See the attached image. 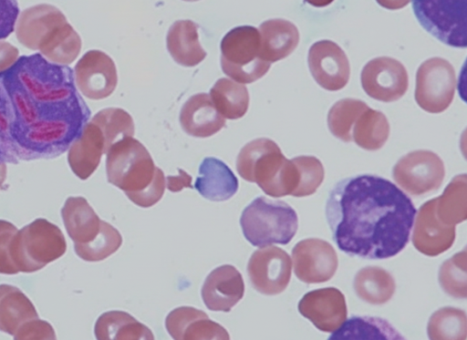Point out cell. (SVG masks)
<instances>
[{"instance_id": "1", "label": "cell", "mask_w": 467, "mask_h": 340, "mask_svg": "<svg viewBox=\"0 0 467 340\" xmlns=\"http://www.w3.org/2000/svg\"><path fill=\"white\" fill-rule=\"evenodd\" d=\"M90 114L69 67L40 53L21 56L0 72V161L62 155Z\"/></svg>"}, {"instance_id": "2", "label": "cell", "mask_w": 467, "mask_h": 340, "mask_svg": "<svg viewBox=\"0 0 467 340\" xmlns=\"http://www.w3.org/2000/svg\"><path fill=\"white\" fill-rule=\"evenodd\" d=\"M416 212L407 194L371 174L339 180L326 204L327 222L339 250L370 260L393 257L405 248Z\"/></svg>"}, {"instance_id": "3", "label": "cell", "mask_w": 467, "mask_h": 340, "mask_svg": "<svg viewBox=\"0 0 467 340\" xmlns=\"http://www.w3.org/2000/svg\"><path fill=\"white\" fill-rule=\"evenodd\" d=\"M106 154L108 181L123 191L134 204L148 208L161 199L164 173L141 142L127 137L114 143Z\"/></svg>"}, {"instance_id": "4", "label": "cell", "mask_w": 467, "mask_h": 340, "mask_svg": "<svg viewBox=\"0 0 467 340\" xmlns=\"http://www.w3.org/2000/svg\"><path fill=\"white\" fill-rule=\"evenodd\" d=\"M236 170L244 180L255 182L271 197L293 195L299 183L296 163L287 160L279 146L267 138L255 139L241 149Z\"/></svg>"}, {"instance_id": "5", "label": "cell", "mask_w": 467, "mask_h": 340, "mask_svg": "<svg viewBox=\"0 0 467 340\" xmlns=\"http://www.w3.org/2000/svg\"><path fill=\"white\" fill-rule=\"evenodd\" d=\"M240 225L244 236L254 246L285 245L296 233L298 217L285 201L259 196L243 211Z\"/></svg>"}, {"instance_id": "6", "label": "cell", "mask_w": 467, "mask_h": 340, "mask_svg": "<svg viewBox=\"0 0 467 340\" xmlns=\"http://www.w3.org/2000/svg\"><path fill=\"white\" fill-rule=\"evenodd\" d=\"M66 251L67 242L61 230L43 218L18 230L10 245L11 258L22 273L36 272L60 258Z\"/></svg>"}, {"instance_id": "7", "label": "cell", "mask_w": 467, "mask_h": 340, "mask_svg": "<svg viewBox=\"0 0 467 340\" xmlns=\"http://www.w3.org/2000/svg\"><path fill=\"white\" fill-rule=\"evenodd\" d=\"M220 48L223 72L238 83H253L263 77L271 67V63L260 57V34L254 26L231 29L223 37Z\"/></svg>"}, {"instance_id": "8", "label": "cell", "mask_w": 467, "mask_h": 340, "mask_svg": "<svg viewBox=\"0 0 467 340\" xmlns=\"http://www.w3.org/2000/svg\"><path fill=\"white\" fill-rule=\"evenodd\" d=\"M420 26L443 44L465 48L466 0H412Z\"/></svg>"}, {"instance_id": "9", "label": "cell", "mask_w": 467, "mask_h": 340, "mask_svg": "<svg viewBox=\"0 0 467 340\" xmlns=\"http://www.w3.org/2000/svg\"><path fill=\"white\" fill-rule=\"evenodd\" d=\"M456 76L451 64L441 57H431L419 67L416 73L415 100L429 113H441L453 100Z\"/></svg>"}, {"instance_id": "10", "label": "cell", "mask_w": 467, "mask_h": 340, "mask_svg": "<svg viewBox=\"0 0 467 340\" xmlns=\"http://www.w3.org/2000/svg\"><path fill=\"white\" fill-rule=\"evenodd\" d=\"M444 176L443 161L436 153L427 149L404 155L392 169L394 180L413 196L435 191L442 184Z\"/></svg>"}, {"instance_id": "11", "label": "cell", "mask_w": 467, "mask_h": 340, "mask_svg": "<svg viewBox=\"0 0 467 340\" xmlns=\"http://www.w3.org/2000/svg\"><path fill=\"white\" fill-rule=\"evenodd\" d=\"M292 272L290 256L276 246H265L254 251L247 264L252 286L260 294L275 295L287 287Z\"/></svg>"}, {"instance_id": "12", "label": "cell", "mask_w": 467, "mask_h": 340, "mask_svg": "<svg viewBox=\"0 0 467 340\" xmlns=\"http://www.w3.org/2000/svg\"><path fill=\"white\" fill-rule=\"evenodd\" d=\"M361 86L370 98L392 102L404 96L408 89V73L399 60L379 57L369 60L362 68Z\"/></svg>"}, {"instance_id": "13", "label": "cell", "mask_w": 467, "mask_h": 340, "mask_svg": "<svg viewBox=\"0 0 467 340\" xmlns=\"http://www.w3.org/2000/svg\"><path fill=\"white\" fill-rule=\"evenodd\" d=\"M296 276L306 283L330 280L337 272L338 260L333 246L318 238L298 242L292 250Z\"/></svg>"}, {"instance_id": "14", "label": "cell", "mask_w": 467, "mask_h": 340, "mask_svg": "<svg viewBox=\"0 0 467 340\" xmlns=\"http://www.w3.org/2000/svg\"><path fill=\"white\" fill-rule=\"evenodd\" d=\"M73 73L78 90L89 99L106 98L117 87L115 63L109 55L100 50L85 53L76 64Z\"/></svg>"}, {"instance_id": "15", "label": "cell", "mask_w": 467, "mask_h": 340, "mask_svg": "<svg viewBox=\"0 0 467 340\" xmlns=\"http://www.w3.org/2000/svg\"><path fill=\"white\" fill-rule=\"evenodd\" d=\"M308 67L316 82L324 89L337 91L348 82L350 67L343 49L331 40L314 43L308 51Z\"/></svg>"}, {"instance_id": "16", "label": "cell", "mask_w": 467, "mask_h": 340, "mask_svg": "<svg viewBox=\"0 0 467 340\" xmlns=\"http://www.w3.org/2000/svg\"><path fill=\"white\" fill-rule=\"evenodd\" d=\"M297 309L318 330L334 332L347 319L348 309L344 294L335 287H326L306 293Z\"/></svg>"}, {"instance_id": "17", "label": "cell", "mask_w": 467, "mask_h": 340, "mask_svg": "<svg viewBox=\"0 0 467 340\" xmlns=\"http://www.w3.org/2000/svg\"><path fill=\"white\" fill-rule=\"evenodd\" d=\"M435 205L436 198L420 207L411 237L414 247L431 257L449 250L455 240V225L441 222L436 216Z\"/></svg>"}, {"instance_id": "18", "label": "cell", "mask_w": 467, "mask_h": 340, "mask_svg": "<svg viewBox=\"0 0 467 340\" xmlns=\"http://www.w3.org/2000/svg\"><path fill=\"white\" fill-rule=\"evenodd\" d=\"M165 326L175 340H229L230 335L220 324L211 320L205 312L192 306L171 311Z\"/></svg>"}, {"instance_id": "19", "label": "cell", "mask_w": 467, "mask_h": 340, "mask_svg": "<svg viewBox=\"0 0 467 340\" xmlns=\"http://www.w3.org/2000/svg\"><path fill=\"white\" fill-rule=\"evenodd\" d=\"M201 294L209 310L230 312L244 294L242 274L234 265H221L208 274Z\"/></svg>"}, {"instance_id": "20", "label": "cell", "mask_w": 467, "mask_h": 340, "mask_svg": "<svg viewBox=\"0 0 467 340\" xmlns=\"http://www.w3.org/2000/svg\"><path fill=\"white\" fill-rule=\"evenodd\" d=\"M67 22L56 6L40 4L25 9L16 23V35L21 45L38 50L43 39L57 26Z\"/></svg>"}, {"instance_id": "21", "label": "cell", "mask_w": 467, "mask_h": 340, "mask_svg": "<svg viewBox=\"0 0 467 340\" xmlns=\"http://www.w3.org/2000/svg\"><path fill=\"white\" fill-rule=\"evenodd\" d=\"M180 124L190 136L208 138L225 126V119L217 111L208 94L198 93L182 105Z\"/></svg>"}, {"instance_id": "22", "label": "cell", "mask_w": 467, "mask_h": 340, "mask_svg": "<svg viewBox=\"0 0 467 340\" xmlns=\"http://www.w3.org/2000/svg\"><path fill=\"white\" fill-rule=\"evenodd\" d=\"M103 154V134L95 123L89 121L68 148L67 161L77 177L87 180L99 167Z\"/></svg>"}, {"instance_id": "23", "label": "cell", "mask_w": 467, "mask_h": 340, "mask_svg": "<svg viewBox=\"0 0 467 340\" xmlns=\"http://www.w3.org/2000/svg\"><path fill=\"white\" fill-rule=\"evenodd\" d=\"M238 187L237 178L224 162L213 157L202 161L194 188L203 198L212 201H227L237 192Z\"/></svg>"}, {"instance_id": "24", "label": "cell", "mask_w": 467, "mask_h": 340, "mask_svg": "<svg viewBox=\"0 0 467 340\" xmlns=\"http://www.w3.org/2000/svg\"><path fill=\"white\" fill-rule=\"evenodd\" d=\"M259 34L260 57L268 63L288 57L299 42L297 27L285 19L275 18L263 22Z\"/></svg>"}, {"instance_id": "25", "label": "cell", "mask_w": 467, "mask_h": 340, "mask_svg": "<svg viewBox=\"0 0 467 340\" xmlns=\"http://www.w3.org/2000/svg\"><path fill=\"white\" fill-rule=\"evenodd\" d=\"M198 27L192 20H178L169 28L167 49L179 65L194 67L207 56L199 41Z\"/></svg>"}, {"instance_id": "26", "label": "cell", "mask_w": 467, "mask_h": 340, "mask_svg": "<svg viewBox=\"0 0 467 340\" xmlns=\"http://www.w3.org/2000/svg\"><path fill=\"white\" fill-rule=\"evenodd\" d=\"M61 216L74 243L88 242L100 231L102 220L84 197H68L61 209Z\"/></svg>"}, {"instance_id": "27", "label": "cell", "mask_w": 467, "mask_h": 340, "mask_svg": "<svg viewBox=\"0 0 467 340\" xmlns=\"http://www.w3.org/2000/svg\"><path fill=\"white\" fill-rule=\"evenodd\" d=\"M98 340H153L152 332L129 313L113 310L103 313L94 328Z\"/></svg>"}, {"instance_id": "28", "label": "cell", "mask_w": 467, "mask_h": 340, "mask_svg": "<svg viewBox=\"0 0 467 340\" xmlns=\"http://www.w3.org/2000/svg\"><path fill=\"white\" fill-rule=\"evenodd\" d=\"M38 318L29 298L17 287L0 284V331L14 335L27 321Z\"/></svg>"}, {"instance_id": "29", "label": "cell", "mask_w": 467, "mask_h": 340, "mask_svg": "<svg viewBox=\"0 0 467 340\" xmlns=\"http://www.w3.org/2000/svg\"><path fill=\"white\" fill-rule=\"evenodd\" d=\"M353 287L359 299L375 305L389 302L396 289L392 275L379 266L360 269L355 275Z\"/></svg>"}, {"instance_id": "30", "label": "cell", "mask_w": 467, "mask_h": 340, "mask_svg": "<svg viewBox=\"0 0 467 340\" xmlns=\"http://www.w3.org/2000/svg\"><path fill=\"white\" fill-rule=\"evenodd\" d=\"M81 38L68 22L55 27L41 42L38 51L49 62L67 66L81 50Z\"/></svg>"}, {"instance_id": "31", "label": "cell", "mask_w": 467, "mask_h": 340, "mask_svg": "<svg viewBox=\"0 0 467 340\" xmlns=\"http://www.w3.org/2000/svg\"><path fill=\"white\" fill-rule=\"evenodd\" d=\"M209 96L217 111L224 118L237 119L247 112L249 93L244 84L222 77L210 89Z\"/></svg>"}, {"instance_id": "32", "label": "cell", "mask_w": 467, "mask_h": 340, "mask_svg": "<svg viewBox=\"0 0 467 340\" xmlns=\"http://www.w3.org/2000/svg\"><path fill=\"white\" fill-rule=\"evenodd\" d=\"M389 124L386 116L369 107L355 121L351 136L355 143L366 150H378L389 136Z\"/></svg>"}, {"instance_id": "33", "label": "cell", "mask_w": 467, "mask_h": 340, "mask_svg": "<svg viewBox=\"0 0 467 340\" xmlns=\"http://www.w3.org/2000/svg\"><path fill=\"white\" fill-rule=\"evenodd\" d=\"M404 337L385 319L352 316L334 331L333 339H403Z\"/></svg>"}, {"instance_id": "34", "label": "cell", "mask_w": 467, "mask_h": 340, "mask_svg": "<svg viewBox=\"0 0 467 340\" xmlns=\"http://www.w3.org/2000/svg\"><path fill=\"white\" fill-rule=\"evenodd\" d=\"M435 212L438 219L448 225H455L467 219V176H455L442 194L436 198Z\"/></svg>"}, {"instance_id": "35", "label": "cell", "mask_w": 467, "mask_h": 340, "mask_svg": "<svg viewBox=\"0 0 467 340\" xmlns=\"http://www.w3.org/2000/svg\"><path fill=\"white\" fill-rule=\"evenodd\" d=\"M431 340H463L467 336V317L463 310L445 306L435 311L427 325Z\"/></svg>"}, {"instance_id": "36", "label": "cell", "mask_w": 467, "mask_h": 340, "mask_svg": "<svg viewBox=\"0 0 467 340\" xmlns=\"http://www.w3.org/2000/svg\"><path fill=\"white\" fill-rule=\"evenodd\" d=\"M101 130L105 140V154L119 140L134 135L132 117L124 109L108 108L101 109L91 118Z\"/></svg>"}, {"instance_id": "37", "label": "cell", "mask_w": 467, "mask_h": 340, "mask_svg": "<svg viewBox=\"0 0 467 340\" xmlns=\"http://www.w3.org/2000/svg\"><path fill=\"white\" fill-rule=\"evenodd\" d=\"M368 106L356 98H343L336 102L328 111L327 126L330 132L342 141L352 140L351 131L358 117Z\"/></svg>"}, {"instance_id": "38", "label": "cell", "mask_w": 467, "mask_h": 340, "mask_svg": "<svg viewBox=\"0 0 467 340\" xmlns=\"http://www.w3.org/2000/svg\"><path fill=\"white\" fill-rule=\"evenodd\" d=\"M122 243L119 232L107 222H101L99 234L86 243H74L77 255L86 262L102 261L119 250Z\"/></svg>"}, {"instance_id": "39", "label": "cell", "mask_w": 467, "mask_h": 340, "mask_svg": "<svg viewBox=\"0 0 467 340\" xmlns=\"http://www.w3.org/2000/svg\"><path fill=\"white\" fill-rule=\"evenodd\" d=\"M439 283L451 297H467V252L466 249L444 261L439 270Z\"/></svg>"}, {"instance_id": "40", "label": "cell", "mask_w": 467, "mask_h": 340, "mask_svg": "<svg viewBox=\"0 0 467 340\" xmlns=\"http://www.w3.org/2000/svg\"><path fill=\"white\" fill-rule=\"evenodd\" d=\"M292 160L299 171V183L292 196L312 195L324 180L325 170L321 161L314 156L305 155L295 157Z\"/></svg>"}, {"instance_id": "41", "label": "cell", "mask_w": 467, "mask_h": 340, "mask_svg": "<svg viewBox=\"0 0 467 340\" xmlns=\"http://www.w3.org/2000/svg\"><path fill=\"white\" fill-rule=\"evenodd\" d=\"M18 229L11 222L0 220V273L16 274V269L11 255L10 245Z\"/></svg>"}, {"instance_id": "42", "label": "cell", "mask_w": 467, "mask_h": 340, "mask_svg": "<svg viewBox=\"0 0 467 340\" xmlns=\"http://www.w3.org/2000/svg\"><path fill=\"white\" fill-rule=\"evenodd\" d=\"M13 337L16 340L56 339V334L49 323L36 318L25 323Z\"/></svg>"}, {"instance_id": "43", "label": "cell", "mask_w": 467, "mask_h": 340, "mask_svg": "<svg viewBox=\"0 0 467 340\" xmlns=\"http://www.w3.org/2000/svg\"><path fill=\"white\" fill-rule=\"evenodd\" d=\"M18 14L17 0H0V40L14 31Z\"/></svg>"}, {"instance_id": "44", "label": "cell", "mask_w": 467, "mask_h": 340, "mask_svg": "<svg viewBox=\"0 0 467 340\" xmlns=\"http://www.w3.org/2000/svg\"><path fill=\"white\" fill-rule=\"evenodd\" d=\"M18 58V49L5 41H0V72L8 68Z\"/></svg>"}, {"instance_id": "45", "label": "cell", "mask_w": 467, "mask_h": 340, "mask_svg": "<svg viewBox=\"0 0 467 340\" xmlns=\"http://www.w3.org/2000/svg\"><path fill=\"white\" fill-rule=\"evenodd\" d=\"M178 170L180 172L179 176H168L166 178L169 191L176 192L182 191L184 187L192 188L191 185L192 177L181 169Z\"/></svg>"}, {"instance_id": "46", "label": "cell", "mask_w": 467, "mask_h": 340, "mask_svg": "<svg viewBox=\"0 0 467 340\" xmlns=\"http://www.w3.org/2000/svg\"><path fill=\"white\" fill-rule=\"evenodd\" d=\"M377 3L387 9L397 10L405 7L410 0H376Z\"/></svg>"}, {"instance_id": "47", "label": "cell", "mask_w": 467, "mask_h": 340, "mask_svg": "<svg viewBox=\"0 0 467 340\" xmlns=\"http://www.w3.org/2000/svg\"><path fill=\"white\" fill-rule=\"evenodd\" d=\"M315 7H325L330 5L334 0H304Z\"/></svg>"}, {"instance_id": "48", "label": "cell", "mask_w": 467, "mask_h": 340, "mask_svg": "<svg viewBox=\"0 0 467 340\" xmlns=\"http://www.w3.org/2000/svg\"><path fill=\"white\" fill-rule=\"evenodd\" d=\"M6 172L7 169L5 163L0 161V188L5 180Z\"/></svg>"}, {"instance_id": "49", "label": "cell", "mask_w": 467, "mask_h": 340, "mask_svg": "<svg viewBox=\"0 0 467 340\" xmlns=\"http://www.w3.org/2000/svg\"><path fill=\"white\" fill-rule=\"evenodd\" d=\"M184 1L193 2V1H198V0H184Z\"/></svg>"}]
</instances>
